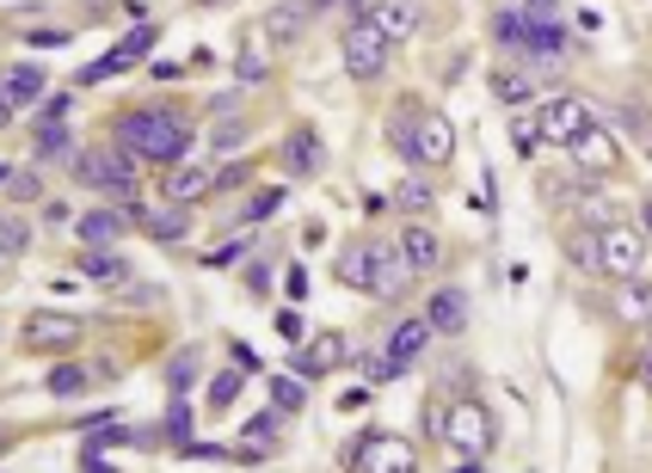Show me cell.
<instances>
[{
  "label": "cell",
  "mask_w": 652,
  "mask_h": 473,
  "mask_svg": "<svg viewBox=\"0 0 652 473\" xmlns=\"http://www.w3.org/2000/svg\"><path fill=\"white\" fill-rule=\"evenodd\" d=\"M118 148L136 154V160H155V167H179L191 148V123L167 105H142V111H123L118 118Z\"/></svg>",
  "instance_id": "6da1fadb"
},
{
  "label": "cell",
  "mask_w": 652,
  "mask_h": 473,
  "mask_svg": "<svg viewBox=\"0 0 652 473\" xmlns=\"http://www.w3.org/2000/svg\"><path fill=\"white\" fill-rule=\"evenodd\" d=\"M412 118L395 123V148L407 167H444L449 154H456V130H449L444 111H419V105H407Z\"/></svg>",
  "instance_id": "7a4b0ae2"
},
{
  "label": "cell",
  "mask_w": 652,
  "mask_h": 473,
  "mask_svg": "<svg viewBox=\"0 0 652 473\" xmlns=\"http://www.w3.org/2000/svg\"><path fill=\"white\" fill-rule=\"evenodd\" d=\"M437 437L462 456V468H481V456L493 449V419H486L481 400H456L444 412V424H437Z\"/></svg>",
  "instance_id": "3957f363"
},
{
  "label": "cell",
  "mask_w": 652,
  "mask_h": 473,
  "mask_svg": "<svg viewBox=\"0 0 652 473\" xmlns=\"http://www.w3.org/2000/svg\"><path fill=\"white\" fill-rule=\"evenodd\" d=\"M339 56L351 68V81H382V68H388V37L376 32V19H351L339 37Z\"/></svg>",
  "instance_id": "277c9868"
},
{
  "label": "cell",
  "mask_w": 652,
  "mask_h": 473,
  "mask_svg": "<svg viewBox=\"0 0 652 473\" xmlns=\"http://www.w3.org/2000/svg\"><path fill=\"white\" fill-rule=\"evenodd\" d=\"M86 320L81 314H69V307H32V320H25V351L37 356H56V351H69V344H81Z\"/></svg>",
  "instance_id": "5b68a950"
},
{
  "label": "cell",
  "mask_w": 652,
  "mask_h": 473,
  "mask_svg": "<svg viewBox=\"0 0 652 473\" xmlns=\"http://www.w3.org/2000/svg\"><path fill=\"white\" fill-rule=\"evenodd\" d=\"M74 179L93 191H111V197H130L136 191V160H123L118 148H86L74 154Z\"/></svg>",
  "instance_id": "8992f818"
},
{
  "label": "cell",
  "mask_w": 652,
  "mask_h": 473,
  "mask_svg": "<svg viewBox=\"0 0 652 473\" xmlns=\"http://www.w3.org/2000/svg\"><path fill=\"white\" fill-rule=\"evenodd\" d=\"M591 123H597V118H591V105L572 99V93H567V99H548L542 111H535V130H542V142H548V148H572Z\"/></svg>",
  "instance_id": "52a82bcc"
},
{
  "label": "cell",
  "mask_w": 652,
  "mask_h": 473,
  "mask_svg": "<svg viewBox=\"0 0 652 473\" xmlns=\"http://www.w3.org/2000/svg\"><path fill=\"white\" fill-rule=\"evenodd\" d=\"M597 258H603L609 277H640V265H647V240H640L635 228L597 221Z\"/></svg>",
  "instance_id": "ba28073f"
},
{
  "label": "cell",
  "mask_w": 652,
  "mask_h": 473,
  "mask_svg": "<svg viewBox=\"0 0 652 473\" xmlns=\"http://www.w3.org/2000/svg\"><path fill=\"white\" fill-rule=\"evenodd\" d=\"M345 468H376V473H412L419 468V456H412V442L407 437H363L351 442V456H345Z\"/></svg>",
  "instance_id": "9c48e42d"
},
{
  "label": "cell",
  "mask_w": 652,
  "mask_h": 473,
  "mask_svg": "<svg viewBox=\"0 0 652 473\" xmlns=\"http://www.w3.org/2000/svg\"><path fill=\"white\" fill-rule=\"evenodd\" d=\"M412 283V265L400 246H370V295H382V302H400Z\"/></svg>",
  "instance_id": "30bf717a"
},
{
  "label": "cell",
  "mask_w": 652,
  "mask_h": 473,
  "mask_svg": "<svg viewBox=\"0 0 652 473\" xmlns=\"http://www.w3.org/2000/svg\"><path fill=\"white\" fill-rule=\"evenodd\" d=\"M155 50V25H136V37H123L118 50L105 56V62H93V68H81V86H93V81H105V74H123V68H136L142 56Z\"/></svg>",
  "instance_id": "8fae6325"
},
{
  "label": "cell",
  "mask_w": 652,
  "mask_h": 473,
  "mask_svg": "<svg viewBox=\"0 0 652 473\" xmlns=\"http://www.w3.org/2000/svg\"><path fill=\"white\" fill-rule=\"evenodd\" d=\"M370 19H376V32L388 37V44H400V37H412L425 25V7H419V0H376Z\"/></svg>",
  "instance_id": "7c38bea8"
},
{
  "label": "cell",
  "mask_w": 652,
  "mask_h": 473,
  "mask_svg": "<svg viewBox=\"0 0 652 473\" xmlns=\"http://www.w3.org/2000/svg\"><path fill=\"white\" fill-rule=\"evenodd\" d=\"M136 228L148 240H160V246H172V240L191 234V216H185V203H160V209H142L136 203Z\"/></svg>",
  "instance_id": "4fadbf2b"
},
{
  "label": "cell",
  "mask_w": 652,
  "mask_h": 473,
  "mask_svg": "<svg viewBox=\"0 0 652 473\" xmlns=\"http://www.w3.org/2000/svg\"><path fill=\"white\" fill-rule=\"evenodd\" d=\"M425 344H431V320H425V314H412V320L395 326V338H388V356H395L400 369H412V363L425 356Z\"/></svg>",
  "instance_id": "5bb4252c"
},
{
  "label": "cell",
  "mask_w": 652,
  "mask_h": 473,
  "mask_svg": "<svg viewBox=\"0 0 652 473\" xmlns=\"http://www.w3.org/2000/svg\"><path fill=\"white\" fill-rule=\"evenodd\" d=\"M425 320H431V332H468V295L462 289H437L425 302Z\"/></svg>",
  "instance_id": "9a60e30c"
},
{
  "label": "cell",
  "mask_w": 652,
  "mask_h": 473,
  "mask_svg": "<svg viewBox=\"0 0 652 473\" xmlns=\"http://www.w3.org/2000/svg\"><path fill=\"white\" fill-rule=\"evenodd\" d=\"M572 154H579V167H584V172H609V167L621 160L616 135H609V130H597V123H591V130H584L579 142H572Z\"/></svg>",
  "instance_id": "2e32d148"
},
{
  "label": "cell",
  "mask_w": 652,
  "mask_h": 473,
  "mask_svg": "<svg viewBox=\"0 0 652 473\" xmlns=\"http://www.w3.org/2000/svg\"><path fill=\"white\" fill-rule=\"evenodd\" d=\"M204 191H216V172L191 167V160H179V167H167V203H197Z\"/></svg>",
  "instance_id": "e0dca14e"
},
{
  "label": "cell",
  "mask_w": 652,
  "mask_h": 473,
  "mask_svg": "<svg viewBox=\"0 0 652 473\" xmlns=\"http://www.w3.org/2000/svg\"><path fill=\"white\" fill-rule=\"evenodd\" d=\"M339 363H345V338L339 332H321L314 344L295 351V375H321V369H339Z\"/></svg>",
  "instance_id": "ac0fdd59"
},
{
  "label": "cell",
  "mask_w": 652,
  "mask_h": 473,
  "mask_svg": "<svg viewBox=\"0 0 652 473\" xmlns=\"http://www.w3.org/2000/svg\"><path fill=\"white\" fill-rule=\"evenodd\" d=\"M0 93H7V105H37V99H44V68H37V62H13V68H7V81H0Z\"/></svg>",
  "instance_id": "d6986e66"
},
{
  "label": "cell",
  "mask_w": 652,
  "mask_h": 473,
  "mask_svg": "<svg viewBox=\"0 0 652 473\" xmlns=\"http://www.w3.org/2000/svg\"><path fill=\"white\" fill-rule=\"evenodd\" d=\"M283 160H290V172H295V179H309V172H321V160H326L321 135H314V130H295L290 142H283Z\"/></svg>",
  "instance_id": "ffe728a7"
},
{
  "label": "cell",
  "mask_w": 652,
  "mask_h": 473,
  "mask_svg": "<svg viewBox=\"0 0 652 473\" xmlns=\"http://www.w3.org/2000/svg\"><path fill=\"white\" fill-rule=\"evenodd\" d=\"M123 228H130L123 209H86V216H81V240H86V246H111Z\"/></svg>",
  "instance_id": "44dd1931"
},
{
  "label": "cell",
  "mask_w": 652,
  "mask_h": 473,
  "mask_svg": "<svg viewBox=\"0 0 652 473\" xmlns=\"http://www.w3.org/2000/svg\"><path fill=\"white\" fill-rule=\"evenodd\" d=\"M81 277H93V283H130V258H118L111 246H93L81 258Z\"/></svg>",
  "instance_id": "7402d4cb"
},
{
  "label": "cell",
  "mask_w": 652,
  "mask_h": 473,
  "mask_svg": "<svg viewBox=\"0 0 652 473\" xmlns=\"http://www.w3.org/2000/svg\"><path fill=\"white\" fill-rule=\"evenodd\" d=\"M400 253H407V265H412V270H431L444 246H437V234H431V228H419V221H412L407 234H400Z\"/></svg>",
  "instance_id": "603a6c76"
},
{
  "label": "cell",
  "mask_w": 652,
  "mask_h": 473,
  "mask_svg": "<svg viewBox=\"0 0 652 473\" xmlns=\"http://www.w3.org/2000/svg\"><path fill=\"white\" fill-rule=\"evenodd\" d=\"M37 160H62V154H74V135L62 130V123H44V130H37Z\"/></svg>",
  "instance_id": "cb8c5ba5"
},
{
  "label": "cell",
  "mask_w": 652,
  "mask_h": 473,
  "mask_svg": "<svg viewBox=\"0 0 652 473\" xmlns=\"http://www.w3.org/2000/svg\"><path fill=\"white\" fill-rule=\"evenodd\" d=\"M241 381H246V369H241V363H234V369H222L216 381H209V405H216V412H228V405L241 400Z\"/></svg>",
  "instance_id": "d4e9b609"
},
{
  "label": "cell",
  "mask_w": 652,
  "mask_h": 473,
  "mask_svg": "<svg viewBox=\"0 0 652 473\" xmlns=\"http://www.w3.org/2000/svg\"><path fill=\"white\" fill-rule=\"evenodd\" d=\"M621 314H628V320H647L652 314V289L640 283V277H621Z\"/></svg>",
  "instance_id": "484cf974"
},
{
  "label": "cell",
  "mask_w": 652,
  "mask_h": 473,
  "mask_svg": "<svg viewBox=\"0 0 652 473\" xmlns=\"http://www.w3.org/2000/svg\"><path fill=\"white\" fill-rule=\"evenodd\" d=\"M493 93L505 105H530L535 99V81H530V74H493Z\"/></svg>",
  "instance_id": "4316f807"
},
{
  "label": "cell",
  "mask_w": 652,
  "mask_h": 473,
  "mask_svg": "<svg viewBox=\"0 0 652 473\" xmlns=\"http://www.w3.org/2000/svg\"><path fill=\"white\" fill-rule=\"evenodd\" d=\"M339 283H351V289H370V246H351V253L339 258Z\"/></svg>",
  "instance_id": "83f0119b"
},
{
  "label": "cell",
  "mask_w": 652,
  "mask_h": 473,
  "mask_svg": "<svg viewBox=\"0 0 652 473\" xmlns=\"http://www.w3.org/2000/svg\"><path fill=\"white\" fill-rule=\"evenodd\" d=\"M567 253H572V265H579V270H603V258H597V228L572 234V240H567Z\"/></svg>",
  "instance_id": "f1b7e54d"
},
{
  "label": "cell",
  "mask_w": 652,
  "mask_h": 473,
  "mask_svg": "<svg viewBox=\"0 0 652 473\" xmlns=\"http://www.w3.org/2000/svg\"><path fill=\"white\" fill-rule=\"evenodd\" d=\"M191 381H197V351H179V356L167 363V388H172V393H185Z\"/></svg>",
  "instance_id": "f546056e"
},
{
  "label": "cell",
  "mask_w": 652,
  "mask_h": 473,
  "mask_svg": "<svg viewBox=\"0 0 652 473\" xmlns=\"http://www.w3.org/2000/svg\"><path fill=\"white\" fill-rule=\"evenodd\" d=\"M86 388V369H74V363H56L50 369V393L56 400H69V393H81Z\"/></svg>",
  "instance_id": "4dcf8cb0"
},
{
  "label": "cell",
  "mask_w": 652,
  "mask_h": 473,
  "mask_svg": "<svg viewBox=\"0 0 652 473\" xmlns=\"http://www.w3.org/2000/svg\"><path fill=\"white\" fill-rule=\"evenodd\" d=\"M271 405L277 412H295V405H302V381H295V375H271Z\"/></svg>",
  "instance_id": "1f68e13d"
},
{
  "label": "cell",
  "mask_w": 652,
  "mask_h": 473,
  "mask_svg": "<svg viewBox=\"0 0 652 473\" xmlns=\"http://www.w3.org/2000/svg\"><path fill=\"white\" fill-rule=\"evenodd\" d=\"M265 32H271L277 44H290V37L302 32V19H295V7H271V19H265Z\"/></svg>",
  "instance_id": "d6a6232c"
},
{
  "label": "cell",
  "mask_w": 652,
  "mask_h": 473,
  "mask_svg": "<svg viewBox=\"0 0 652 473\" xmlns=\"http://www.w3.org/2000/svg\"><path fill=\"white\" fill-rule=\"evenodd\" d=\"M277 424H283V412H258V419L246 424V449H265V442L277 437Z\"/></svg>",
  "instance_id": "836d02e7"
},
{
  "label": "cell",
  "mask_w": 652,
  "mask_h": 473,
  "mask_svg": "<svg viewBox=\"0 0 652 473\" xmlns=\"http://www.w3.org/2000/svg\"><path fill=\"white\" fill-rule=\"evenodd\" d=\"M388 203H400V209H431V185H425V179H407Z\"/></svg>",
  "instance_id": "e575fe53"
},
{
  "label": "cell",
  "mask_w": 652,
  "mask_h": 473,
  "mask_svg": "<svg viewBox=\"0 0 652 473\" xmlns=\"http://www.w3.org/2000/svg\"><path fill=\"white\" fill-rule=\"evenodd\" d=\"M7 191H13V203H37V197H44V179H37V172H13Z\"/></svg>",
  "instance_id": "d590c367"
},
{
  "label": "cell",
  "mask_w": 652,
  "mask_h": 473,
  "mask_svg": "<svg viewBox=\"0 0 652 473\" xmlns=\"http://www.w3.org/2000/svg\"><path fill=\"white\" fill-rule=\"evenodd\" d=\"M25 240H32V228H25V221H19V216H0V253H19Z\"/></svg>",
  "instance_id": "8d00e7d4"
},
{
  "label": "cell",
  "mask_w": 652,
  "mask_h": 473,
  "mask_svg": "<svg viewBox=\"0 0 652 473\" xmlns=\"http://www.w3.org/2000/svg\"><path fill=\"white\" fill-rule=\"evenodd\" d=\"M535 142H542V130H535V118H517V123H511V148L523 154V160H530V154H535Z\"/></svg>",
  "instance_id": "74e56055"
},
{
  "label": "cell",
  "mask_w": 652,
  "mask_h": 473,
  "mask_svg": "<svg viewBox=\"0 0 652 473\" xmlns=\"http://www.w3.org/2000/svg\"><path fill=\"white\" fill-rule=\"evenodd\" d=\"M234 74H241L246 86H258V81H265V74H271V62H265V56H258V50H241V62H234Z\"/></svg>",
  "instance_id": "f35d334b"
},
{
  "label": "cell",
  "mask_w": 652,
  "mask_h": 473,
  "mask_svg": "<svg viewBox=\"0 0 652 473\" xmlns=\"http://www.w3.org/2000/svg\"><path fill=\"white\" fill-rule=\"evenodd\" d=\"M167 437H172V442H185V437H191V405H185V400H172V412H167Z\"/></svg>",
  "instance_id": "ab89813d"
},
{
  "label": "cell",
  "mask_w": 652,
  "mask_h": 473,
  "mask_svg": "<svg viewBox=\"0 0 652 473\" xmlns=\"http://www.w3.org/2000/svg\"><path fill=\"white\" fill-rule=\"evenodd\" d=\"M277 209H283V191H258L246 216H253V221H265V216H277Z\"/></svg>",
  "instance_id": "60d3db41"
},
{
  "label": "cell",
  "mask_w": 652,
  "mask_h": 473,
  "mask_svg": "<svg viewBox=\"0 0 652 473\" xmlns=\"http://www.w3.org/2000/svg\"><path fill=\"white\" fill-rule=\"evenodd\" d=\"M179 456L185 461H228V449H216V442H179Z\"/></svg>",
  "instance_id": "b9f144b4"
},
{
  "label": "cell",
  "mask_w": 652,
  "mask_h": 473,
  "mask_svg": "<svg viewBox=\"0 0 652 473\" xmlns=\"http://www.w3.org/2000/svg\"><path fill=\"white\" fill-rule=\"evenodd\" d=\"M62 111H69V93H56V99H44V111H37V118H44V123H62Z\"/></svg>",
  "instance_id": "7bdbcfd3"
},
{
  "label": "cell",
  "mask_w": 652,
  "mask_h": 473,
  "mask_svg": "<svg viewBox=\"0 0 652 473\" xmlns=\"http://www.w3.org/2000/svg\"><path fill=\"white\" fill-rule=\"evenodd\" d=\"M234 258H241V246H216V253H209L204 265H209V270H222V265H234Z\"/></svg>",
  "instance_id": "ee69618b"
},
{
  "label": "cell",
  "mask_w": 652,
  "mask_h": 473,
  "mask_svg": "<svg viewBox=\"0 0 652 473\" xmlns=\"http://www.w3.org/2000/svg\"><path fill=\"white\" fill-rule=\"evenodd\" d=\"M640 381H647V388H652V351H647V363H640Z\"/></svg>",
  "instance_id": "f6af8a7d"
},
{
  "label": "cell",
  "mask_w": 652,
  "mask_h": 473,
  "mask_svg": "<svg viewBox=\"0 0 652 473\" xmlns=\"http://www.w3.org/2000/svg\"><path fill=\"white\" fill-rule=\"evenodd\" d=\"M7 118H13V105H7V93H0V123H7Z\"/></svg>",
  "instance_id": "bcb514c9"
},
{
  "label": "cell",
  "mask_w": 652,
  "mask_h": 473,
  "mask_svg": "<svg viewBox=\"0 0 652 473\" xmlns=\"http://www.w3.org/2000/svg\"><path fill=\"white\" fill-rule=\"evenodd\" d=\"M640 209H647V216H640V221H647V228H652V197H647V203H640Z\"/></svg>",
  "instance_id": "7dc6e473"
},
{
  "label": "cell",
  "mask_w": 652,
  "mask_h": 473,
  "mask_svg": "<svg viewBox=\"0 0 652 473\" xmlns=\"http://www.w3.org/2000/svg\"><path fill=\"white\" fill-rule=\"evenodd\" d=\"M7 179H13V167H0V185H7Z\"/></svg>",
  "instance_id": "c3c4849f"
},
{
  "label": "cell",
  "mask_w": 652,
  "mask_h": 473,
  "mask_svg": "<svg viewBox=\"0 0 652 473\" xmlns=\"http://www.w3.org/2000/svg\"><path fill=\"white\" fill-rule=\"evenodd\" d=\"M0 456H7V430H0Z\"/></svg>",
  "instance_id": "681fc988"
},
{
  "label": "cell",
  "mask_w": 652,
  "mask_h": 473,
  "mask_svg": "<svg viewBox=\"0 0 652 473\" xmlns=\"http://www.w3.org/2000/svg\"><path fill=\"white\" fill-rule=\"evenodd\" d=\"M314 7H333V0H314Z\"/></svg>",
  "instance_id": "f907efd6"
},
{
  "label": "cell",
  "mask_w": 652,
  "mask_h": 473,
  "mask_svg": "<svg viewBox=\"0 0 652 473\" xmlns=\"http://www.w3.org/2000/svg\"><path fill=\"white\" fill-rule=\"evenodd\" d=\"M204 7H216V0H204Z\"/></svg>",
  "instance_id": "816d5d0a"
},
{
  "label": "cell",
  "mask_w": 652,
  "mask_h": 473,
  "mask_svg": "<svg viewBox=\"0 0 652 473\" xmlns=\"http://www.w3.org/2000/svg\"><path fill=\"white\" fill-rule=\"evenodd\" d=\"M647 326H652V314H647Z\"/></svg>",
  "instance_id": "f5cc1de1"
}]
</instances>
